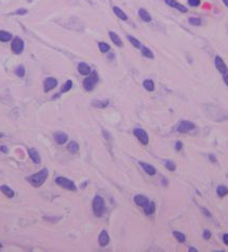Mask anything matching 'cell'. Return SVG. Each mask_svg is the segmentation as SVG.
I'll return each mask as SVG.
<instances>
[{"label":"cell","mask_w":228,"mask_h":252,"mask_svg":"<svg viewBox=\"0 0 228 252\" xmlns=\"http://www.w3.org/2000/svg\"><path fill=\"white\" fill-rule=\"evenodd\" d=\"M204 238L205 239H209L211 237V233H210V231H208V230H205L204 231Z\"/></svg>","instance_id":"cell-36"},{"label":"cell","mask_w":228,"mask_h":252,"mask_svg":"<svg viewBox=\"0 0 228 252\" xmlns=\"http://www.w3.org/2000/svg\"><path fill=\"white\" fill-rule=\"evenodd\" d=\"M209 159H210V160L212 161L213 163H215V162H217V159L214 158V156H213V154H210V156H209Z\"/></svg>","instance_id":"cell-42"},{"label":"cell","mask_w":228,"mask_h":252,"mask_svg":"<svg viewBox=\"0 0 228 252\" xmlns=\"http://www.w3.org/2000/svg\"><path fill=\"white\" fill-rule=\"evenodd\" d=\"M67 149L70 153H77L79 151V145L77 142H70L67 145Z\"/></svg>","instance_id":"cell-25"},{"label":"cell","mask_w":228,"mask_h":252,"mask_svg":"<svg viewBox=\"0 0 228 252\" xmlns=\"http://www.w3.org/2000/svg\"><path fill=\"white\" fill-rule=\"evenodd\" d=\"M141 52H142V54L145 56V58H147V59H154L155 55L154 53H153V51H151L149 48L147 47H144V46H142V48H141Z\"/></svg>","instance_id":"cell-22"},{"label":"cell","mask_w":228,"mask_h":252,"mask_svg":"<svg viewBox=\"0 0 228 252\" xmlns=\"http://www.w3.org/2000/svg\"><path fill=\"white\" fill-rule=\"evenodd\" d=\"M108 104H109V100H99V101L93 102V106H94L95 108H98V109L106 108V106H108Z\"/></svg>","instance_id":"cell-28"},{"label":"cell","mask_w":228,"mask_h":252,"mask_svg":"<svg viewBox=\"0 0 228 252\" xmlns=\"http://www.w3.org/2000/svg\"><path fill=\"white\" fill-rule=\"evenodd\" d=\"M165 3H166V5H169V7L175 8V9H177L178 11L182 12V13H187V12H188L187 8H185V5H181V3L177 2L176 0H165Z\"/></svg>","instance_id":"cell-12"},{"label":"cell","mask_w":228,"mask_h":252,"mask_svg":"<svg viewBox=\"0 0 228 252\" xmlns=\"http://www.w3.org/2000/svg\"><path fill=\"white\" fill-rule=\"evenodd\" d=\"M78 71L82 76H88L92 72V70H91V67L88 64L82 62V63H79V65H78Z\"/></svg>","instance_id":"cell-14"},{"label":"cell","mask_w":228,"mask_h":252,"mask_svg":"<svg viewBox=\"0 0 228 252\" xmlns=\"http://www.w3.org/2000/svg\"><path fill=\"white\" fill-rule=\"evenodd\" d=\"M25 48V43L21 37H15L13 38V41L11 43V49L15 54H21L24 51Z\"/></svg>","instance_id":"cell-5"},{"label":"cell","mask_w":228,"mask_h":252,"mask_svg":"<svg viewBox=\"0 0 228 252\" xmlns=\"http://www.w3.org/2000/svg\"><path fill=\"white\" fill-rule=\"evenodd\" d=\"M214 63H215V67L217 68V70H219L221 74H227V71H228V68H227V66H226V64H225V62L222 60V58L221 56H215V61H214Z\"/></svg>","instance_id":"cell-9"},{"label":"cell","mask_w":228,"mask_h":252,"mask_svg":"<svg viewBox=\"0 0 228 252\" xmlns=\"http://www.w3.org/2000/svg\"><path fill=\"white\" fill-rule=\"evenodd\" d=\"M109 241H110V236H109L108 232L104 230V231L100 232L99 236H98V243H99V246L100 247H106V246L109 244Z\"/></svg>","instance_id":"cell-11"},{"label":"cell","mask_w":228,"mask_h":252,"mask_svg":"<svg viewBox=\"0 0 228 252\" xmlns=\"http://www.w3.org/2000/svg\"><path fill=\"white\" fill-rule=\"evenodd\" d=\"M165 167L167 168V170L174 171L175 169H176V164H175L173 161H166V162H165Z\"/></svg>","instance_id":"cell-33"},{"label":"cell","mask_w":228,"mask_h":252,"mask_svg":"<svg viewBox=\"0 0 228 252\" xmlns=\"http://www.w3.org/2000/svg\"><path fill=\"white\" fill-rule=\"evenodd\" d=\"M133 200H134V203H136L138 206H142V207H144L145 205L149 202L148 199H147L145 196H143V195H136V196L134 197Z\"/></svg>","instance_id":"cell-16"},{"label":"cell","mask_w":228,"mask_h":252,"mask_svg":"<svg viewBox=\"0 0 228 252\" xmlns=\"http://www.w3.org/2000/svg\"><path fill=\"white\" fill-rule=\"evenodd\" d=\"M0 191H2L3 195L7 196L8 198H13L14 195H15L13 189H12L11 187L8 186V185H1V186H0Z\"/></svg>","instance_id":"cell-18"},{"label":"cell","mask_w":228,"mask_h":252,"mask_svg":"<svg viewBox=\"0 0 228 252\" xmlns=\"http://www.w3.org/2000/svg\"><path fill=\"white\" fill-rule=\"evenodd\" d=\"M144 212L146 215H153L156 211V205H155L154 202H148L144 207Z\"/></svg>","instance_id":"cell-21"},{"label":"cell","mask_w":228,"mask_h":252,"mask_svg":"<svg viewBox=\"0 0 228 252\" xmlns=\"http://www.w3.org/2000/svg\"><path fill=\"white\" fill-rule=\"evenodd\" d=\"M56 85H58L56 79H54V78H46L45 81H44V90L46 93H48L53 90V88H56Z\"/></svg>","instance_id":"cell-8"},{"label":"cell","mask_w":228,"mask_h":252,"mask_svg":"<svg viewBox=\"0 0 228 252\" xmlns=\"http://www.w3.org/2000/svg\"><path fill=\"white\" fill-rule=\"evenodd\" d=\"M189 24L190 25H192V26H201V20L199 19V18H197V17H191V18H189Z\"/></svg>","instance_id":"cell-34"},{"label":"cell","mask_w":228,"mask_h":252,"mask_svg":"<svg viewBox=\"0 0 228 252\" xmlns=\"http://www.w3.org/2000/svg\"><path fill=\"white\" fill-rule=\"evenodd\" d=\"M12 39V34L7 31H0V42H9Z\"/></svg>","instance_id":"cell-23"},{"label":"cell","mask_w":228,"mask_h":252,"mask_svg":"<svg viewBox=\"0 0 228 252\" xmlns=\"http://www.w3.org/2000/svg\"><path fill=\"white\" fill-rule=\"evenodd\" d=\"M0 151L2 153H5V154H7V153L9 152V149H8V147H5V146H0Z\"/></svg>","instance_id":"cell-39"},{"label":"cell","mask_w":228,"mask_h":252,"mask_svg":"<svg viewBox=\"0 0 228 252\" xmlns=\"http://www.w3.org/2000/svg\"><path fill=\"white\" fill-rule=\"evenodd\" d=\"M140 165L143 168V170H144L146 173H148L149 176H154V175H156L157 170L154 166H151V165L147 164V163H144V162H140Z\"/></svg>","instance_id":"cell-15"},{"label":"cell","mask_w":228,"mask_h":252,"mask_svg":"<svg viewBox=\"0 0 228 252\" xmlns=\"http://www.w3.org/2000/svg\"><path fill=\"white\" fill-rule=\"evenodd\" d=\"M53 138L54 142L56 143L58 145H64L68 140V136L66 133L64 132H56L53 134Z\"/></svg>","instance_id":"cell-10"},{"label":"cell","mask_w":228,"mask_h":252,"mask_svg":"<svg viewBox=\"0 0 228 252\" xmlns=\"http://www.w3.org/2000/svg\"><path fill=\"white\" fill-rule=\"evenodd\" d=\"M27 12L28 11L26 9H19L15 12V14H17V15H25V14H27Z\"/></svg>","instance_id":"cell-37"},{"label":"cell","mask_w":228,"mask_h":252,"mask_svg":"<svg viewBox=\"0 0 228 252\" xmlns=\"http://www.w3.org/2000/svg\"><path fill=\"white\" fill-rule=\"evenodd\" d=\"M133 134H134V136L140 140L142 145L148 144L149 137H148V134H147V132L145 130H143V129H141V128H136L133 130Z\"/></svg>","instance_id":"cell-6"},{"label":"cell","mask_w":228,"mask_h":252,"mask_svg":"<svg viewBox=\"0 0 228 252\" xmlns=\"http://www.w3.org/2000/svg\"><path fill=\"white\" fill-rule=\"evenodd\" d=\"M113 12H114V14H115L120 19H122V20H127V19H128V16L126 15V13H125L122 9H120L118 7H113Z\"/></svg>","instance_id":"cell-20"},{"label":"cell","mask_w":228,"mask_h":252,"mask_svg":"<svg viewBox=\"0 0 228 252\" xmlns=\"http://www.w3.org/2000/svg\"><path fill=\"white\" fill-rule=\"evenodd\" d=\"M98 82V74L97 72H91L90 74H88V77H86L85 79L83 80V87L85 90H88V92H91V90H94L95 85L97 84Z\"/></svg>","instance_id":"cell-3"},{"label":"cell","mask_w":228,"mask_h":252,"mask_svg":"<svg viewBox=\"0 0 228 252\" xmlns=\"http://www.w3.org/2000/svg\"><path fill=\"white\" fill-rule=\"evenodd\" d=\"M127 38H128V41L131 43V45L132 46H134L136 48H142V45H141V43H140V41L139 39H136V37H133V36H131V35H128L127 36Z\"/></svg>","instance_id":"cell-27"},{"label":"cell","mask_w":228,"mask_h":252,"mask_svg":"<svg viewBox=\"0 0 228 252\" xmlns=\"http://www.w3.org/2000/svg\"><path fill=\"white\" fill-rule=\"evenodd\" d=\"M3 136H5V134H3V133H0V138L3 137Z\"/></svg>","instance_id":"cell-46"},{"label":"cell","mask_w":228,"mask_h":252,"mask_svg":"<svg viewBox=\"0 0 228 252\" xmlns=\"http://www.w3.org/2000/svg\"><path fill=\"white\" fill-rule=\"evenodd\" d=\"M175 148H176V150H181L182 149V143L180 142V140H178V142L176 143V145H175Z\"/></svg>","instance_id":"cell-38"},{"label":"cell","mask_w":228,"mask_h":252,"mask_svg":"<svg viewBox=\"0 0 228 252\" xmlns=\"http://www.w3.org/2000/svg\"><path fill=\"white\" fill-rule=\"evenodd\" d=\"M139 16H140L141 19H142L143 21H145V23H149V21H151L150 14H149L145 9H140V10H139Z\"/></svg>","instance_id":"cell-19"},{"label":"cell","mask_w":228,"mask_h":252,"mask_svg":"<svg viewBox=\"0 0 228 252\" xmlns=\"http://www.w3.org/2000/svg\"><path fill=\"white\" fill-rule=\"evenodd\" d=\"M28 153H29L30 159H31L35 164H40V163H41V156H40V153L37 152L36 149L30 148L29 150H28Z\"/></svg>","instance_id":"cell-13"},{"label":"cell","mask_w":228,"mask_h":252,"mask_svg":"<svg viewBox=\"0 0 228 252\" xmlns=\"http://www.w3.org/2000/svg\"><path fill=\"white\" fill-rule=\"evenodd\" d=\"M195 129V124L193 122L189 121V120H182L180 121V124L177 127V131L180 133H188L191 132L192 130Z\"/></svg>","instance_id":"cell-7"},{"label":"cell","mask_w":228,"mask_h":252,"mask_svg":"<svg viewBox=\"0 0 228 252\" xmlns=\"http://www.w3.org/2000/svg\"><path fill=\"white\" fill-rule=\"evenodd\" d=\"M224 82L226 83V85L228 86V74H224Z\"/></svg>","instance_id":"cell-41"},{"label":"cell","mask_w":228,"mask_h":252,"mask_svg":"<svg viewBox=\"0 0 228 252\" xmlns=\"http://www.w3.org/2000/svg\"><path fill=\"white\" fill-rule=\"evenodd\" d=\"M25 74H26V69L25 67H24L23 65H19L16 67L15 69V74L17 77H19V78H24L25 77Z\"/></svg>","instance_id":"cell-29"},{"label":"cell","mask_w":228,"mask_h":252,"mask_svg":"<svg viewBox=\"0 0 228 252\" xmlns=\"http://www.w3.org/2000/svg\"><path fill=\"white\" fill-rule=\"evenodd\" d=\"M223 241L225 245L228 246V234H224L223 235Z\"/></svg>","instance_id":"cell-40"},{"label":"cell","mask_w":228,"mask_h":252,"mask_svg":"<svg viewBox=\"0 0 228 252\" xmlns=\"http://www.w3.org/2000/svg\"><path fill=\"white\" fill-rule=\"evenodd\" d=\"M98 47H99V50L102 52V53H106L110 50V46L108 45L107 43H104V42H100L98 43Z\"/></svg>","instance_id":"cell-32"},{"label":"cell","mask_w":228,"mask_h":252,"mask_svg":"<svg viewBox=\"0 0 228 252\" xmlns=\"http://www.w3.org/2000/svg\"><path fill=\"white\" fill-rule=\"evenodd\" d=\"M92 207H93V212H94L95 216L101 217L104 213V209H106V204H104V198L100 196L95 197V198L93 199Z\"/></svg>","instance_id":"cell-2"},{"label":"cell","mask_w":228,"mask_h":252,"mask_svg":"<svg viewBox=\"0 0 228 252\" xmlns=\"http://www.w3.org/2000/svg\"><path fill=\"white\" fill-rule=\"evenodd\" d=\"M72 87V80H67V81L64 83V85L62 86L61 93H67L68 90H70Z\"/></svg>","instance_id":"cell-31"},{"label":"cell","mask_w":228,"mask_h":252,"mask_svg":"<svg viewBox=\"0 0 228 252\" xmlns=\"http://www.w3.org/2000/svg\"><path fill=\"white\" fill-rule=\"evenodd\" d=\"M143 86H144V88L146 90H148V92H153V90H155V83L153 80H145L144 82H143Z\"/></svg>","instance_id":"cell-24"},{"label":"cell","mask_w":228,"mask_h":252,"mask_svg":"<svg viewBox=\"0 0 228 252\" xmlns=\"http://www.w3.org/2000/svg\"><path fill=\"white\" fill-rule=\"evenodd\" d=\"M223 2H224V5H225L226 7H228V0H223Z\"/></svg>","instance_id":"cell-45"},{"label":"cell","mask_w":228,"mask_h":252,"mask_svg":"<svg viewBox=\"0 0 228 252\" xmlns=\"http://www.w3.org/2000/svg\"><path fill=\"white\" fill-rule=\"evenodd\" d=\"M189 5L191 7H198L201 5V0H189Z\"/></svg>","instance_id":"cell-35"},{"label":"cell","mask_w":228,"mask_h":252,"mask_svg":"<svg viewBox=\"0 0 228 252\" xmlns=\"http://www.w3.org/2000/svg\"><path fill=\"white\" fill-rule=\"evenodd\" d=\"M173 235H174L175 238H176L177 241H179V243H185V235L182 234V233H180V232L174 231V232H173Z\"/></svg>","instance_id":"cell-30"},{"label":"cell","mask_w":228,"mask_h":252,"mask_svg":"<svg viewBox=\"0 0 228 252\" xmlns=\"http://www.w3.org/2000/svg\"><path fill=\"white\" fill-rule=\"evenodd\" d=\"M109 36H110L111 41H112L113 43L115 44L116 46H118V47H123V42H122V39H120V36H118L117 34L115 33V32L110 31V32H109Z\"/></svg>","instance_id":"cell-17"},{"label":"cell","mask_w":228,"mask_h":252,"mask_svg":"<svg viewBox=\"0 0 228 252\" xmlns=\"http://www.w3.org/2000/svg\"><path fill=\"white\" fill-rule=\"evenodd\" d=\"M189 251H190V252H192V251L197 252V249H195V248H190V249H189Z\"/></svg>","instance_id":"cell-44"},{"label":"cell","mask_w":228,"mask_h":252,"mask_svg":"<svg viewBox=\"0 0 228 252\" xmlns=\"http://www.w3.org/2000/svg\"><path fill=\"white\" fill-rule=\"evenodd\" d=\"M56 183L59 185V186L63 187V188H65V189H68V191H77L76 184H75L72 180L65 178V177H58V178L56 179Z\"/></svg>","instance_id":"cell-4"},{"label":"cell","mask_w":228,"mask_h":252,"mask_svg":"<svg viewBox=\"0 0 228 252\" xmlns=\"http://www.w3.org/2000/svg\"><path fill=\"white\" fill-rule=\"evenodd\" d=\"M217 194L219 197L223 198V197H225L228 194V188L226 186H224V185H220V186H217Z\"/></svg>","instance_id":"cell-26"},{"label":"cell","mask_w":228,"mask_h":252,"mask_svg":"<svg viewBox=\"0 0 228 252\" xmlns=\"http://www.w3.org/2000/svg\"><path fill=\"white\" fill-rule=\"evenodd\" d=\"M201 211H203V212H205V215H207V216H209V217L211 216V214H210V213H209V211H207V209H201Z\"/></svg>","instance_id":"cell-43"},{"label":"cell","mask_w":228,"mask_h":252,"mask_svg":"<svg viewBox=\"0 0 228 252\" xmlns=\"http://www.w3.org/2000/svg\"><path fill=\"white\" fill-rule=\"evenodd\" d=\"M48 178V170L46 168L40 170L39 172L34 173L28 178V182L34 187H40L45 183L46 179Z\"/></svg>","instance_id":"cell-1"},{"label":"cell","mask_w":228,"mask_h":252,"mask_svg":"<svg viewBox=\"0 0 228 252\" xmlns=\"http://www.w3.org/2000/svg\"><path fill=\"white\" fill-rule=\"evenodd\" d=\"M1 247H2V246H1V243H0V249H1Z\"/></svg>","instance_id":"cell-47"}]
</instances>
